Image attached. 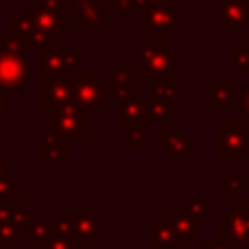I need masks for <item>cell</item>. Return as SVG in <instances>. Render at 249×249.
<instances>
[{"label":"cell","mask_w":249,"mask_h":249,"mask_svg":"<svg viewBox=\"0 0 249 249\" xmlns=\"http://www.w3.org/2000/svg\"><path fill=\"white\" fill-rule=\"evenodd\" d=\"M0 86L11 92H26L31 88L29 55H18L0 48Z\"/></svg>","instance_id":"obj_12"},{"label":"cell","mask_w":249,"mask_h":249,"mask_svg":"<svg viewBox=\"0 0 249 249\" xmlns=\"http://www.w3.org/2000/svg\"><path fill=\"white\" fill-rule=\"evenodd\" d=\"M216 230L219 238L232 243L234 247L249 249V216L241 206V193H228V208L216 212Z\"/></svg>","instance_id":"obj_3"},{"label":"cell","mask_w":249,"mask_h":249,"mask_svg":"<svg viewBox=\"0 0 249 249\" xmlns=\"http://www.w3.org/2000/svg\"><path fill=\"white\" fill-rule=\"evenodd\" d=\"M236 114H238L236 118H241V121L249 123V86L243 88L241 99H238V109H236Z\"/></svg>","instance_id":"obj_31"},{"label":"cell","mask_w":249,"mask_h":249,"mask_svg":"<svg viewBox=\"0 0 249 249\" xmlns=\"http://www.w3.org/2000/svg\"><path fill=\"white\" fill-rule=\"evenodd\" d=\"M241 206H243V210H245V214L249 216V201L247 199H241Z\"/></svg>","instance_id":"obj_38"},{"label":"cell","mask_w":249,"mask_h":249,"mask_svg":"<svg viewBox=\"0 0 249 249\" xmlns=\"http://www.w3.org/2000/svg\"><path fill=\"white\" fill-rule=\"evenodd\" d=\"M216 158L221 162H245L249 158V123L241 118L216 123Z\"/></svg>","instance_id":"obj_4"},{"label":"cell","mask_w":249,"mask_h":249,"mask_svg":"<svg viewBox=\"0 0 249 249\" xmlns=\"http://www.w3.org/2000/svg\"><path fill=\"white\" fill-rule=\"evenodd\" d=\"M37 160L48 164L51 171H59L61 164L70 160V140L57 133L55 129L48 127L46 131L39 133V151Z\"/></svg>","instance_id":"obj_13"},{"label":"cell","mask_w":249,"mask_h":249,"mask_svg":"<svg viewBox=\"0 0 249 249\" xmlns=\"http://www.w3.org/2000/svg\"><path fill=\"white\" fill-rule=\"evenodd\" d=\"M219 22L221 33H241L249 31V0H219Z\"/></svg>","instance_id":"obj_16"},{"label":"cell","mask_w":249,"mask_h":249,"mask_svg":"<svg viewBox=\"0 0 249 249\" xmlns=\"http://www.w3.org/2000/svg\"><path fill=\"white\" fill-rule=\"evenodd\" d=\"M20 197V181L13 179L11 175L0 179V199H16Z\"/></svg>","instance_id":"obj_30"},{"label":"cell","mask_w":249,"mask_h":249,"mask_svg":"<svg viewBox=\"0 0 249 249\" xmlns=\"http://www.w3.org/2000/svg\"><path fill=\"white\" fill-rule=\"evenodd\" d=\"M70 51V42L64 37H57L48 42L46 46L39 48V77H48V74H66V55ZM70 77V74H68Z\"/></svg>","instance_id":"obj_18"},{"label":"cell","mask_w":249,"mask_h":249,"mask_svg":"<svg viewBox=\"0 0 249 249\" xmlns=\"http://www.w3.org/2000/svg\"><path fill=\"white\" fill-rule=\"evenodd\" d=\"M29 11L35 18V24H37L39 37H42L44 46L48 42H53V39L61 37L64 33H68L70 24H72V18H70L68 11L46 2V0H31Z\"/></svg>","instance_id":"obj_7"},{"label":"cell","mask_w":249,"mask_h":249,"mask_svg":"<svg viewBox=\"0 0 249 249\" xmlns=\"http://www.w3.org/2000/svg\"><path fill=\"white\" fill-rule=\"evenodd\" d=\"M0 116H2V114H0Z\"/></svg>","instance_id":"obj_41"},{"label":"cell","mask_w":249,"mask_h":249,"mask_svg":"<svg viewBox=\"0 0 249 249\" xmlns=\"http://www.w3.org/2000/svg\"><path fill=\"white\" fill-rule=\"evenodd\" d=\"M179 20V2L177 0H164L155 7L138 11V31L151 39H168V35L177 29Z\"/></svg>","instance_id":"obj_5"},{"label":"cell","mask_w":249,"mask_h":249,"mask_svg":"<svg viewBox=\"0 0 249 249\" xmlns=\"http://www.w3.org/2000/svg\"><path fill=\"white\" fill-rule=\"evenodd\" d=\"M99 4H105V0H72L68 7L70 11V18L74 16V13L83 11V9H90V7H99Z\"/></svg>","instance_id":"obj_32"},{"label":"cell","mask_w":249,"mask_h":249,"mask_svg":"<svg viewBox=\"0 0 249 249\" xmlns=\"http://www.w3.org/2000/svg\"><path fill=\"white\" fill-rule=\"evenodd\" d=\"M127 144L131 151H146L149 149V138H146V133H131Z\"/></svg>","instance_id":"obj_33"},{"label":"cell","mask_w":249,"mask_h":249,"mask_svg":"<svg viewBox=\"0 0 249 249\" xmlns=\"http://www.w3.org/2000/svg\"><path fill=\"white\" fill-rule=\"evenodd\" d=\"M59 221H61L59 230H57L55 236H53L42 249H88L86 243L79 241V238L74 236L72 232H70V228L66 225V221L64 219H59Z\"/></svg>","instance_id":"obj_24"},{"label":"cell","mask_w":249,"mask_h":249,"mask_svg":"<svg viewBox=\"0 0 249 249\" xmlns=\"http://www.w3.org/2000/svg\"><path fill=\"white\" fill-rule=\"evenodd\" d=\"M164 2V0H136V9L142 11V9H149V7H155V4Z\"/></svg>","instance_id":"obj_35"},{"label":"cell","mask_w":249,"mask_h":249,"mask_svg":"<svg viewBox=\"0 0 249 249\" xmlns=\"http://www.w3.org/2000/svg\"><path fill=\"white\" fill-rule=\"evenodd\" d=\"M238 99H241V86L234 79L221 81L210 79L208 81V109L210 112H236Z\"/></svg>","instance_id":"obj_15"},{"label":"cell","mask_w":249,"mask_h":249,"mask_svg":"<svg viewBox=\"0 0 249 249\" xmlns=\"http://www.w3.org/2000/svg\"><path fill=\"white\" fill-rule=\"evenodd\" d=\"M59 223H61L59 216H57V219H35V221H31L29 228H26V232H24L26 245H29L31 249H42L53 236H55V232L59 230Z\"/></svg>","instance_id":"obj_20"},{"label":"cell","mask_w":249,"mask_h":249,"mask_svg":"<svg viewBox=\"0 0 249 249\" xmlns=\"http://www.w3.org/2000/svg\"><path fill=\"white\" fill-rule=\"evenodd\" d=\"M2 33H4V31H2V26H0V37H2Z\"/></svg>","instance_id":"obj_39"},{"label":"cell","mask_w":249,"mask_h":249,"mask_svg":"<svg viewBox=\"0 0 249 249\" xmlns=\"http://www.w3.org/2000/svg\"><path fill=\"white\" fill-rule=\"evenodd\" d=\"M48 127L70 142H86L90 140V112L81 109L77 103H68L48 112Z\"/></svg>","instance_id":"obj_6"},{"label":"cell","mask_w":249,"mask_h":249,"mask_svg":"<svg viewBox=\"0 0 249 249\" xmlns=\"http://www.w3.org/2000/svg\"><path fill=\"white\" fill-rule=\"evenodd\" d=\"M74 79L68 74H48L37 79V107L42 112H53L64 105L72 103L74 99Z\"/></svg>","instance_id":"obj_9"},{"label":"cell","mask_w":249,"mask_h":249,"mask_svg":"<svg viewBox=\"0 0 249 249\" xmlns=\"http://www.w3.org/2000/svg\"><path fill=\"white\" fill-rule=\"evenodd\" d=\"M11 175V162L9 160H0V179Z\"/></svg>","instance_id":"obj_36"},{"label":"cell","mask_w":249,"mask_h":249,"mask_svg":"<svg viewBox=\"0 0 249 249\" xmlns=\"http://www.w3.org/2000/svg\"><path fill=\"white\" fill-rule=\"evenodd\" d=\"M146 247L149 249H188L186 241L168 219H151L146 223Z\"/></svg>","instance_id":"obj_14"},{"label":"cell","mask_w":249,"mask_h":249,"mask_svg":"<svg viewBox=\"0 0 249 249\" xmlns=\"http://www.w3.org/2000/svg\"><path fill=\"white\" fill-rule=\"evenodd\" d=\"M136 70L140 72L142 81H177L179 55L168 46V39H140Z\"/></svg>","instance_id":"obj_1"},{"label":"cell","mask_w":249,"mask_h":249,"mask_svg":"<svg viewBox=\"0 0 249 249\" xmlns=\"http://www.w3.org/2000/svg\"><path fill=\"white\" fill-rule=\"evenodd\" d=\"M0 44H2L4 51H9V53H18V55H29L31 48H33L24 37H22V35L13 33L11 29L4 31V33H2V37H0Z\"/></svg>","instance_id":"obj_27"},{"label":"cell","mask_w":249,"mask_h":249,"mask_svg":"<svg viewBox=\"0 0 249 249\" xmlns=\"http://www.w3.org/2000/svg\"><path fill=\"white\" fill-rule=\"evenodd\" d=\"M216 188H219V190H225V193H230V190H236V193H245V190L249 188V181L243 179V177L238 175L236 168H232V171L228 173V177H225V179H219Z\"/></svg>","instance_id":"obj_28"},{"label":"cell","mask_w":249,"mask_h":249,"mask_svg":"<svg viewBox=\"0 0 249 249\" xmlns=\"http://www.w3.org/2000/svg\"><path fill=\"white\" fill-rule=\"evenodd\" d=\"M168 221L175 225V230L186 238V241L193 243L199 238V219L195 214H190V212L181 210L179 206L173 208V210L168 212Z\"/></svg>","instance_id":"obj_22"},{"label":"cell","mask_w":249,"mask_h":249,"mask_svg":"<svg viewBox=\"0 0 249 249\" xmlns=\"http://www.w3.org/2000/svg\"><path fill=\"white\" fill-rule=\"evenodd\" d=\"M232 249H241V247H232Z\"/></svg>","instance_id":"obj_40"},{"label":"cell","mask_w":249,"mask_h":249,"mask_svg":"<svg viewBox=\"0 0 249 249\" xmlns=\"http://www.w3.org/2000/svg\"><path fill=\"white\" fill-rule=\"evenodd\" d=\"M114 101L112 96V81L101 79L99 70H79L74 79V99L86 112H107L109 103Z\"/></svg>","instance_id":"obj_2"},{"label":"cell","mask_w":249,"mask_h":249,"mask_svg":"<svg viewBox=\"0 0 249 249\" xmlns=\"http://www.w3.org/2000/svg\"><path fill=\"white\" fill-rule=\"evenodd\" d=\"M24 241V230L11 221L0 219V249H18Z\"/></svg>","instance_id":"obj_26"},{"label":"cell","mask_w":249,"mask_h":249,"mask_svg":"<svg viewBox=\"0 0 249 249\" xmlns=\"http://www.w3.org/2000/svg\"><path fill=\"white\" fill-rule=\"evenodd\" d=\"M9 29H11L13 33L22 35V37H24L33 48H37V51L44 46L42 37H39L37 24H35V18H33V13H31L29 9H26V11L16 9V11L9 13Z\"/></svg>","instance_id":"obj_19"},{"label":"cell","mask_w":249,"mask_h":249,"mask_svg":"<svg viewBox=\"0 0 249 249\" xmlns=\"http://www.w3.org/2000/svg\"><path fill=\"white\" fill-rule=\"evenodd\" d=\"M109 68V81H112V96L114 101L121 103L123 99H127L129 94H133L136 90H140V72L138 70H131L127 59H112L107 64Z\"/></svg>","instance_id":"obj_17"},{"label":"cell","mask_w":249,"mask_h":249,"mask_svg":"<svg viewBox=\"0 0 249 249\" xmlns=\"http://www.w3.org/2000/svg\"><path fill=\"white\" fill-rule=\"evenodd\" d=\"M46 2L55 4V7L64 9V11H68V7H70V2H72V0H46ZM68 13H70V11H68Z\"/></svg>","instance_id":"obj_37"},{"label":"cell","mask_w":249,"mask_h":249,"mask_svg":"<svg viewBox=\"0 0 249 249\" xmlns=\"http://www.w3.org/2000/svg\"><path fill=\"white\" fill-rule=\"evenodd\" d=\"M228 68L232 72H249V31L247 37L241 39L236 48L228 53Z\"/></svg>","instance_id":"obj_25"},{"label":"cell","mask_w":249,"mask_h":249,"mask_svg":"<svg viewBox=\"0 0 249 249\" xmlns=\"http://www.w3.org/2000/svg\"><path fill=\"white\" fill-rule=\"evenodd\" d=\"M109 11L105 4H99V7H90V9H83V11L74 13L72 22H77L79 29L81 31H109Z\"/></svg>","instance_id":"obj_21"},{"label":"cell","mask_w":249,"mask_h":249,"mask_svg":"<svg viewBox=\"0 0 249 249\" xmlns=\"http://www.w3.org/2000/svg\"><path fill=\"white\" fill-rule=\"evenodd\" d=\"M158 149L168 155L173 162H186L199 149V140H195L186 129H171V123H158Z\"/></svg>","instance_id":"obj_10"},{"label":"cell","mask_w":249,"mask_h":249,"mask_svg":"<svg viewBox=\"0 0 249 249\" xmlns=\"http://www.w3.org/2000/svg\"><path fill=\"white\" fill-rule=\"evenodd\" d=\"M149 103V116L155 123H175L179 118V101L177 99H146Z\"/></svg>","instance_id":"obj_23"},{"label":"cell","mask_w":249,"mask_h":249,"mask_svg":"<svg viewBox=\"0 0 249 249\" xmlns=\"http://www.w3.org/2000/svg\"><path fill=\"white\" fill-rule=\"evenodd\" d=\"M59 219L66 221V225L70 228V232L86 243L88 249H99V236L101 232L109 230V221L101 216L99 210H61Z\"/></svg>","instance_id":"obj_8"},{"label":"cell","mask_w":249,"mask_h":249,"mask_svg":"<svg viewBox=\"0 0 249 249\" xmlns=\"http://www.w3.org/2000/svg\"><path fill=\"white\" fill-rule=\"evenodd\" d=\"M177 206H179L181 210L195 214L197 219H206L208 212H210V201H208V199H179Z\"/></svg>","instance_id":"obj_29"},{"label":"cell","mask_w":249,"mask_h":249,"mask_svg":"<svg viewBox=\"0 0 249 249\" xmlns=\"http://www.w3.org/2000/svg\"><path fill=\"white\" fill-rule=\"evenodd\" d=\"M11 109V90L0 86V114L9 112Z\"/></svg>","instance_id":"obj_34"},{"label":"cell","mask_w":249,"mask_h":249,"mask_svg":"<svg viewBox=\"0 0 249 249\" xmlns=\"http://www.w3.org/2000/svg\"><path fill=\"white\" fill-rule=\"evenodd\" d=\"M149 103H146V92L136 90L118 103V127L123 131L131 133H146L149 131Z\"/></svg>","instance_id":"obj_11"}]
</instances>
